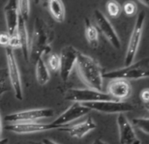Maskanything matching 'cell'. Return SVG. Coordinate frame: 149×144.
Segmentation results:
<instances>
[{"instance_id": "obj_9", "label": "cell", "mask_w": 149, "mask_h": 144, "mask_svg": "<svg viewBox=\"0 0 149 144\" xmlns=\"http://www.w3.org/2000/svg\"><path fill=\"white\" fill-rule=\"evenodd\" d=\"M90 112L91 110L84 105L77 102H73V104L51 124L54 127V128H61L64 126H68L69 123L74 122L77 119H80L81 117L88 114Z\"/></svg>"}, {"instance_id": "obj_10", "label": "cell", "mask_w": 149, "mask_h": 144, "mask_svg": "<svg viewBox=\"0 0 149 144\" xmlns=\"http://www.w3.org/2000/svg\"><path fill=\"white\" fill-rule=\"evenodd\" d=\"M94 16H95V20H96L97 28L100 30V32L108 40V41L111 44L113 48H115L116 49H120L121 48L120 39L116 30L111 24L110 20L99 10L94 11Z\"/></svg>"}, {"instance_id": "obj_33", "label": "cell", "mask_w": 149, "mask_h": 144, "mask_svg": "<svg viewBox=\"0 0 149 144\" xmlns=\"http://www.w3.org/2000/svg\"><path fill=\"white\" fill-rule=\"evenodd\" d=\"M17 144H41V143H39V142H35V141H24V142H22V141H20V142H19V143H17Z\"/></svg>"}, {"instance_id": "obj_5", "label": "cell", "mask_w": 149, "mask_h": 144, "mask_svg": "<svg viewBox=\"0 0 149 144\" xmlns=\"http://www.w3.org/2000/svg\"><path fill=\"white\" fill-rule=\"evenodd\" d=\"M6 62H7V75L9 78L10 85L14 91L15 97L18 100L23 99V89H22V82L19 69L13 54V50L10 48H6Z\"/></svg>"}, {"instance_id": "obj_26", "label": "cell", "mask_w": 149, "mask_h": 144, "mask_svg": "<svg viewBox=\"0 0 149 144\" xmlns=\"http://www.w3.org/2000/svg\"><path fill=\"white\" fill-rule=\"evenodd\" d=\"M124 13L128 17H132L137 14L138 13V7L134 1H127L123 7Z\"/></svg>"}, {"instance_id": "obj_13", "label": "cell", "mask_w": 149, "mask_h": 144, "mask_svg": "<svg viewBox=\"0 0 149 144\" xmlns=\"http://www.w3.org/2000/svg\"><path fill=\"white\" fill-rule=\"evenodd\" d=\"M107 94L117 101H123L132 94V86L125 79H112L107 85Z\"/></svg>"}, {"instance_id": "obj_28", "label": "cell", "mask_w": 149, "mask_h": 144, "mask_svg": "<svg viewBox=\"0 0 149 144\" xmlns=\"http://www.w3.org/2000/svg\"><path fill=\"white\" fill-rule=\"evenodd\" d=\"M9 48H12L13 50L15 48H20V42L19 40V37L17 36L16 33L13 35H11V40H10V44Z\"/></svg>"}, {"instance_id": "obj_25", "label": "cell", "mask_w": 149, "mask_h": 144, "mask_svg": "<svg viewBox=\"0 0 149 144\" xmlns=\"http://www.w3.org/2000/svg\"><path fill=\"white\" fill-rule=\"evenodd\" d=\"M47 68L52 71H59L60 69V55L56 53H50L47 57Z\"/></svg>"}, {"instance_id": "obj_4", "label": "cell", "mask_w": 149, "mask_h": 144, "mask_svg": "<svg viewBox=\"0 0 149 144\" xmlns=\"http://www.w3.org/2000/svg\"><path fill=\"white\" fill-rule=\"evenodd\" d=\"M145 21H146V13L145 11H141L140 13H139L136 18L135 24L129 39L125 57V62H124L125 67L132 64L134 58L138 53L139 44L141 41V37L143 34V27H144Z\"/></svg>"}, {"instance_id": "obj_27", "label": "cell", "mask_w": 149, "mask_h": 144, "mask_svg": "<svg viewBox=\"0 0 149 144\" xmlns=\"http://www.w3.org/2000/svg\"><path fill=\"white\" fill-rule=\"evenodd\" d=\"M10 40H11V35L7 32H3L0 34V46L9 48L10 44Z\"/></svg>"}, {"instance_id": "obj_30", "label": "cell", "mask_w": 149, "mask_h": 144, "mask_svg": "<svg viewBox=\"0 0 149 144\" xmlns=\"http://www.w3.org/2000/svg\"><path fill=\"white\" fill-rule=\"evenodd\" d=\"M41 144H58V143L54 142V141H52L50 139H43L41 141Z\"/></svg>"}, {"instance_id": "obj_19", "label": "cell", "mask_w": 149, "mask_h": 144, "mask_svg": "<svg viewBox=\"0 0 149 144\" xmlns=\"http://www.w3.org/2000/svg\"><path fill=\"white\" fill-rule=\"evenodd\" d=\"M85 37L91 48H97L99 44V34L97 28L89 20H85Z\"/></svg>"}, {"instance_id": "obj_2", "label": "cell", "mask_w": 149, "mask_h": 144, "mask_svg": "<svg viewBox=\"0 0 149 144\" xmlns=\"http://www.w3.org/2000/svg\"><path fill=\"white\" fill-rule=\"evenodd\" d=\"M76 65L83 83L89 89L102 92L104 72L100 64L94 58L78 51Z\"/></svg>"}, {"instance_id": "obj_15", "label": "cell", "mask_w": 149, "mask_h": 144, "mask_svg": "<svg viewBox=\"0 0 149 144\" xmlns=\"http://www.w3.org/2000/svg\"><path fill=\"white\" fill-rule=\"evenodd\" d=\"M96 127L97 124L95 123L93 119L91 116H88L81 122L76 123L71 127H62L59 129L61 131L67 132L71 137L81 139L92 130L96 129Z\"/></svg>"}, {"instance_id": "obj_7", "label": "cell", "mask_w": 149, "mask_h": 144, "mask_svg": "<svg viewBox=\"0 0 149 144\" xmlns=\"http://www.w3.org/2000/svg\"><path fill=\"white\" fill-rule=\"evenodd\" d=\"M54 114V111L52 108H40L22 111L15 113L9 114L5 117V121L9 124L13 123H23V122H36L41 119L51 118Z\"/></svg>"}, {"instance_id": "obj_14", "label": "cell", "mask_w": 149, "mask_h": 144, "mask_svg": "<svg viewBox=\"0 0 149 144\" xmlns=\"http://www.w3.org/2000/svg\"><path fill=\"white\" fill-rule=\"evenodd\" d=\"M6 130L11 131L15 134H33L47 131L50 129H54L52 124H44L39 122H23V123H13L8 124L6 127Z\"/></svg>"}, {"instance_id": "obj_34", "label": "cell", "mask_w": 149, "mask_h": 144, "mask_svg": "<svg viewBox=\"0 0 149 144\" xmlns=\"http://www.w3.org/2000/svg\"><path fill=\"white\" fill-rule=\"evenodd\" d=\"M9 140L7 138H4V139H0V144H8Z\"/></svg>"}, {"instance_id": "obj_17", "label": "cell", "mask_w": 149, "mask_h": 144, "mask_svg": "<svg viewBox=\"0 0 149 144\" xmlns=\"http://www.w3.org/2000/svg\"><path fill=\"white\" fill-rule=\"evenodd\" d=\"M16 34L19 37V40L20 42V48L22 50L23 56L26 61H28V58H29V37H28L26 21L19 16L18 27L16 29Z\"/></svg>"}, {"instance_id": "obj_35", "label": "cell", "mask_w": 149, "mask_h": 144, "mask_svg": "<svg viewBox=\"0 0 149 144\" xmlns=\"http://www.w3.org/2000/svg\"><path fill=\"white\" fill-rule=\"evenodd\" d=\"M2 130H3V127H2V120H1V115H0V139H1V135H2Z\"/></svg>"}, {"instance_id": "obj_24", "label": "cell", "mask_w": 149, "mask_h": 144, "mask_svg": "<svg viewBox=\"0 0 149 144\" xmlns=\"http://www.w3.org/2000/svg\"><path fill=\"white\" fill-rule=\"evenodd\" d=\"M106 10L111 17L118 18L122 12V7L117 1H108L106 4Z\"/></svg>"}, {"instance_id": "obj_36", "label": "cell", "mask_w": 149, "mask_h": 144, "mask_svg": "<svg viewBox=\"0 0 149 144\" xmlns=\"http://www.w3.org/2000/svg\"><path fill=\"white\" fill-rule=\"evenodd\" d=\"M147 111L149 112V106H147Z\"/></svg>"}, {"instance_id": "obj_8", "label": "cell", "mask_w": 149, "mask_h": 144, "mask_svg": "<svg viewBox=\"0 0 149 144\" xmlns=\"http://www.w3.org/2000/svg\"><path fill=\"white\" fill-rule=\"evenodd\" d=\"M82 105L88 107L91 111L94 110V111L106 113V114L125 113L133 111V109H134L132 105H131L127 102L117 101V100L96 101V102L84 103Z\"/></svg>"}, {"instance_id": "obj_1", "label": "cell", "mask_w": 149, "mask_h": 144, "mask_svg": "<svg viewBox=\"0 0 149 144\" xmlns=\"http://www.w3.org/2000/svg\"><path fill=\"white\" fill-rule=\"evenodd\" d=\"M54 31L42 19L37 18L34 22L33 33L29 44V57L35 62L44 55L51 53L50 44L54 40Z\"/></svg>"}, {"instance_id": "obj_3", "label": "cell", "mask_w": 149, "mask_h": 144, "mask_svg": "<svg viewBox=\"0 0 149 144\" xmlns=\"http://www.w3.org/2000/svg\"><path fill=\"white\" fill-rule=\"evenodd\" d=\"M149 78V58H143L130 66L116 70L104 72L103 78L107 79H125L138 80Z\"/></svg>"}, {"instance_id": "obj_29", "label": "cell", "mask_w": 149, "mask_h": 144, "mask_svg": "<svg viewBox=\"0 0 149 144\" xmlns=\"http://www.w3.org/2000/svg\"><path fill=\"white\" fill-rule=\"evenodd\" d=\"M139 98L144 104H149V88H144L139 93Z\"/></svg>"}, {"instance_id": "obj_31", "label": "cell", "mask_w": 149, "mask_h": 144, "mask_svg": "<svg viewBox=\"0 0 149 144\" xmlns=\"http://www.w3.org/2000/svg\"><path fill=\"white\" fill-rule=\"evenodd\" d=\"M92 144H108V143H107L106 141L101 140V139H96V140L92 142Z\"/></svg>"}, {"instance_id": "obj_16", "label": "cell", "mask_w": 149, "mask_h": 144, "mask_svg": "<svg viewBox=\"0 0 149 144\" xmlns=\"http://www.w3.org/2000/svg\"><path fill=\"white\" fill-rule=\"evenodd\" d=\"M4 13L6 21L7 33L10 35H13L16 33L18 22H19L17 1H13V0L8 1L4 8Z\"/></svg>"}, {"instance_id": "obj_23", "label": "cell", "mask_w": 149, "mask_h": 144, "mask_svg": "<svg viewBox=\"0 0 149 144\" xmlns=\"http://www.w3.org/2000/svg\"><path fill=\"white\" fill-rule=\"evenodd\" d=\"M8 75L6 69L0 68V97H1L5 92H9L10 87L8 85Z\"/></svg>"}, {"instance_id": "obj_18", "label": "cell", "mask_w": 149, "mask_h": 144, "mask_svg": "<svg viewBox=\"0 0 149 144\" xmlns=\"http://www.w3.org/2000/svg\"><path fill=\"white\" fill-rule=\"evenodd\" d=\"M35 71H36V79L39 85H44L50 80L49 69L42 57H40L36 62Z\"/></svg>"}, {"instance_id": "obj_12", "label": "cell", "mask_w": 149, "mask_h": 144, "mask_svg": "<svg viewBox=\"0 0 149 144\" xmlns=\"http://www.w3.org/2000/svg\"><path fill=\"white\" fill-rule=\"evenodd\" d=\"M117 126L120 144H141V141L138 138L134 127L125 113L118 114Z\"/></svg>"}, {"instance_id": "obj_20", "label": "cell", "mask_w": 149, "mask_h": 144, "mask_svg": "<svg viewBox=\"0 0 149 144\" xmlns=\"http://www.w3.org/2000/svg\"><path fill=\"white\" fill-rule=\"evenodd\" d=\"M48 8L52 17L55 21L61 23L65 20V8L64 5L60 0H51L48 2Z\"/></svg>"}, {"instance_id": "obj_22", "label": "cell", "mask_w": 149, "mask_h": 144, "mask_svg": "<svg viewBox=\"0 0 149 144\" xmlns=\"http://www.w3.org/2000/svg\"><path fill=\"white\" fill-rule=\"evenodd\" d=\"M17 6H18L19 16L21 17L25 21H26L29 18V13H30V2L17 1Z\"/></svg>"}, {"instance_id": "obj_21", "label": "cell", "mask_w": 149, "mask_h": 144, "mask_svg": "<svg viewBox=\"0 0 149 144\" xmlns=\"http://www.w3.org/2000/svg\"><path fill=\"white\" fill-rule=\"evenodd\" d=\"M133 127L138 128L141 132L149 134V118H133L131 121Z\"/></svg>"}, {"instance_id": "obj_11", "label": "cell", "mask_w": 149, "mask_h": 144, "mask_svg": "<svg viewBox=\"0 0 149 144\" xmlns=\"http://www.w3.org/2000/svg\"><path fill=\"white\" fill-rule=\"evenodd\" d=\"M78 50L73 46L64 47L60 54V76L62 81H68L74 65H76Z\"/></svg>"}, {"instance_id": "obj_6", "label": "cell", "mask_w": 149, "mask_h": 144, "mask_svg": "<svg viewBox=\"0 0 149 144\" xmlns=\"http://www.w3.org/2000/svg\"><path fill=\"white\" fill-rule=\"evenodd\" d=\"M66 100L77 102L80 104L96 102V101H106L114 100L107 93L103 92H97L91 89H69L66 92Z\"/></svg>"}, {"instance_id": "obj_32", "label": "cell", "mask_w": 149, "mask_h": 144, "mask_svg": "<svg viewBox=\"0 0 149 144\" xmlns=\"http://www.w3.org/2000/svg\"><path fill=\"white\" fill-rule=\"evenodd\" d=\"M142 6H144L145 7L148 8L149 9V1H143V0H140V1H139Z\"/></svg>"}]
</instances>
